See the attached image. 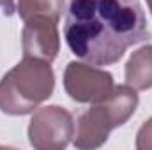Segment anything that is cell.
I'll list each match as a JSON object with an SVG mask.
<instances>
[{"label": "cell", "mask_w": 152, "mask_h": 150, "mask_svg": "<svg viewBox=\"0 0 152 150\" xmlns=\"http://www.w3.org/2000/svg\"><path fill=\"white\" fill-rule=\"evenodd\" d=\"M64 36L78 58L112 66L147 37V21L138 0H71Z\"/></svg>", "instance_id": "6da1fadb"}, {"label": "cell", "mask_w": 152, "mask_h": 150, "mask_svg": "<svg viewBox=\"0 0 152 150\" xmlns=\"http://www.w3.org/2000/svg\"><path fill=\"white\" fill-rule=\"evenodd\" d=\"M55 88L50 62L23 58L0 79V111L5 115H28L37 110Z\"/></svg>", "instance_id": "7a4b0ae2"}, {"label": "cell", "mask_w": 152, "mask_h": 150, "mask_svg": "<svg viewBox=\"0 0 152 150\" xmlns=\"http://www.w3.org/2000/svg\"><path fill=\"white\" fill-rule=\"evenodd\" d=\"M138 108V94L133 87L118 85L113 87L112 94L96 103L78 118L75 125L73 143L76 149H97L106 143L110 133L115 127L124 125Z\"/></svg>", "instance_id": "3957f363"}, {"label": "cell", "mask_w": 152, "mask_h": 150, "mask_svg": "<svg viewBox=\"0 0 152 150\" xmlns=\"http://www.w3.org/2000/svg\"><path fill=\"white\" fill-rule=\"evenodd\" d=\"M75 136V118L62 106L37 108L28 124L30 145L37 150H62Z\"/></svg>", "instance_id": "277c9868"}, {"label": "cell", "mask_w": 152, "mask_h": 150, "mask_svg": "<svg viewBox=\"0 0 152 150\" xmlns=\"http://www.w3.org/2000/svg\"><path fill=\"white\" fill-rule=\"evenodd\" d=\"M113 87V76L92 64L69 62L64 71V88L76 103H101Z\"/></svg>", "instance_id": "5b68a950"}, {"label": "cell", "mask_w": 152, "mask_h": 150, "mask_svg": "<svg viewBox=\"0 0 152 150\" xmlns=\"http://www.w3.org/2000/svg\"><path fill=\"white\" fill-rule=\"evenodd\" d=\"M58 21L53 18H28L21 30V48L25 58L53 62L60 50Z\"/></svg>", "instance_id": "8992f818"}, {"label": "cell", "mask_w": 152, "mask_h": 150, "mask_svg": "<svg viewBox=\"0 0 152 150\" xmlns=\"http://www.w3.org/2000/svg\"><path fill=\"white\" fill-rule=\"evenodd\" d=\"M126 83L134 90L152 88V44L136 50L126 64Z\"/></svg>", "instance_id": "52a82bcc"}, {"label": "cell", "mask_w": 152, "mask_h": 150, "mask_svg": "<svg viewBox=\"0 0 152 150\" xmlns=\"http://www.w3.org/2000/svg\"><path fill=\"white\" fill-rule=\"evenodd\" d=\"M16 9L23 21L28 18H53L60 21L64 0H18Z\"/></svg>", "instance_id": "ba28073f"}, {"label": "cell", "mask_w": 152, "mask_h": 150, "mask_svg": "<svg viewBox=\"0 0 152 150\" xmlns=\"http://www.w3.org/2000/svg\"><path fill=\"white\" fill-rule=\"evenodd\" d=\"M136 149L152 150V118H149L136 134Z\"/></svg>", "instance_id": "9c48e42d"}, {"label": "cell", "mask_w": 152, "mask_h": 150, "mask_svg": "<svg viewBox=\"0 0 152 150\" xmlns=\"http://www.w3.org/2000/svg\"><path fill=\"white\" fill-rule=\"evenodd\" d=\"M0 7L4 9V12H5L7 16H12L14 11H16V4H14V0H0Z\"/></svg>", "instance_id": "30bf717a"}, {"label": "cell", "mask_w": 152, "mask_h": 150, "mask_svg": "<svg viewBox=\"0 0 152 150\" xmlns=\"http://www.w3.org/2000/svg\"><path fill=\"white\" fill-rule=\"evenodd\" d=\"M147 5H149V9H151V14H152V0H147Z\"/></svg>", "instance_id": "8fae6325"}]
</instances>
